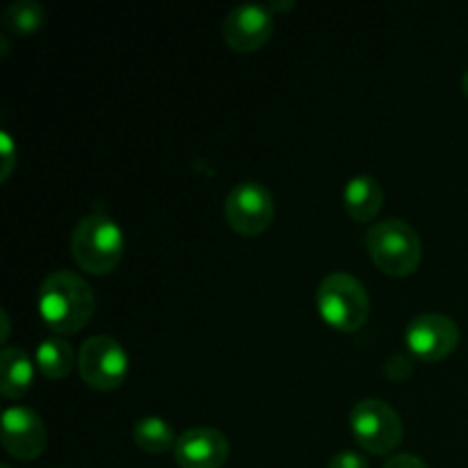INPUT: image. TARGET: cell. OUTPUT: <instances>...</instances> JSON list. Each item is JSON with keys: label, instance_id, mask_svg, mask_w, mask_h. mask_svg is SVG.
Returning <instances> with one entry per match:
<instances>
[{"label": "cell", "instance_id": "cell-18", "mask_svg": "<svg viewBox=\"0 0 468 468\" xmlns=\"http://www.w3.org/2000/svg\"><path fill=\"white\" fill-rule=\"evenodd\" d=\"M327 468H368V462H366V457L359 455V452L343 451L332 457Z\"/></svg>", "mask_w": 468, "mask_h": 468}, {"label": "cell", "instance_id": "cell-11", "mask_svg": "<svg viewBox=\"0 0 468 468\" xmlns=\"http://www.w3.org/2000/svg\"><path fill=\"white\" fill-rule=\"evenodd\" d=\"M174 455L181 468H222L229 460V441L219 430L192 428L178 437Z\"/></svg>", "mask_w": 468, "mask_h": 468}, {"label": "cell", "instance_id": "cell-3", "mask_svg": "<svg viewBox=\"0 0 468 468\" xmlns=\"http://www.w3.org/2000/svg\"><path fill=\"white\" fill-rule=\"evenodd\" d=\"M370 259L388 277H410L423 259V242L405 219H382L366 236Z\"/></svg>", "mask_w": 468, "mask_h": 468}, {"label": "cell", "instance_id": "cell-9", "mask_svg": "<svg viewBox=\"0 0 468 468\" xmlns=\"http://www.w3.org/2000/svg\"><path fill=\"white\" fill-rule=\"evenodd\" d=\"M274 32V16L265 5L242 3L227 14L222 23L224 41L238 53L263 48Z\"/></svg>", "mask_w": 468, "mask_h": 468}, {"label": "cell", "instance_id": "cell-19", "mask_svg": "<svg viewBox=\"0 0 468 468\" xmlns=\"http://www.w3.org/2000/svg\"><path fill=\"white\" fill-rule=\"evenodd\" d=\"M384 468H428V464H425L420 457L407 455V452H402V455L391 457V460L384 464Z\"/></svg>", "mask_w": 468, "mask_h": 468}, {"label": "cell", "instance_id": "cell-5", "mask_svg": "<svg viewBox=\"0 0 468 468\" xmlns=\"http://www.w3.org/2000/svg\"><path fill=\"white\" fill-rule=\"evenodd\" d=\"M350 430L356 443L370 455H388L402 441V420L388 402L366 398L350 411Z\"/></svg>", "mask_w": 468, "mask_h": 468}, {"label": "cell", "instance_id": "cell-21", "mask_svg": "<svg viewBox=\"0 0 468 468\" xmlns=\"http://www.w3.org/2000/svg\"><path fill=\"white\" fill-rule=\"evenodd\" d=\"M462 90H464V94L468 96V69H466L464 76H462Z\"/></svg>", "mask_w": 468, "mask_h": 468}, {"label": "cell", "instance_id": "cell-10", "mask_svg": "<svg viewBox=\"0 0 468 468\" xmlns=\"http://www.w3.org/2000/svg\"><path fill=\"white\" fill-rule=\"evenodd\" d=\"M3 448L18 462H32L44 452L46 428L27 407H9L3 414Z\"/></svg>", "mask_w": 468, "mask_h": 468}, {"label": "cell", "instance_id": "cell-2", "mask_svg": "<svg viewBox=\"0 0 468 468\" xmlns=\"http://www.w3.org/2000/svg\"><path fill=\"white\" fill-rule=\"evenodd\" d=\"M69 247L80 270L103 277L119 265L126 250V240H123L122 227L110 215L94 210L78 219Z\"/></svg>", "mask_w": 468, "mask_h": 468}, {"label": "cell", "instance_id": "cell-12", "mask_svg": "<svg viewBox=\"0 0 468 468\" xmlns=\"http://www.w3.org/2000/svg\"><path fill=\"white\" fill-rule=\"evenodd\" d=\"M384 204V187L378 178L368 176V174H359V176L350 178L347 186L343 187V206L346 213L350 215L355 222H370L378 218Z\"/></svg>", "mask_w": 468, "mask_h": 468}, {"label": "cell", "instance_id": "cell-13", "mask_svg": "<svg viewBox=\"0 0 468 468\" xmlns=\"http://www.w3.org/2000/svg\"><path fill=\"white\" fill-rule=\"evenodd\" d=\"M35 379V366L23 347L7 346L0 352V393L9 400L26 396Z\"/></svg>", "mask_w": 468, "mask_h": 468}, {"label": "cell", "instance_id": "cell-15", "mask_svg": "<svg viewBox=\"0 0 468 468\" xmlns=\"http://www.w3.org/2000/svg\"><path fill=\"white\" fill-rule=\"evenodd\" d=\"M37 368L48 379H64L73 370V347L62 338H46L37 347Z\"/></svg>", "mask_w": 468, "mask_h": 468}, {"label": "cell", "instance_id": "cell-16", "mask_svg": "<svg viewBox=\"0 0 468 468\" xmlns=\"http://www.w3.org/2000/svg\"><path fill=\"white\" fill-rule=\"evenodd\" d=\"M44 7L37 0H14L3 12L0 23L9 35L27 37L44 26Z\"/></svg>", "mask_w": 468, "mask_h": 468}, {"label": "cell", "instance_id": "cell-6", "mask_svg": "<svg viewBox=\"0 0 468 468\" xmlns=\"http://www.w3.org/2000/svg\"><path fill=\"white\" fill-rule=\"evenodd\" d=\"M126 350L110 336H91L78 352V370L87 387L96 391H114L128 378Z\"/></svg>", "mask_w": 468, "mask_h": 468}, {"label": "cell", "instance_id": "cell-7", "mask_svg": "<svg viewBox=\"0 0 468 468\" xmlns=\"http://www.w3.org/2000/svg\"><path fill=\"white\" fill-rule=\"evenodd\" d=\"M229 227L245 238L261 236L274 219V197L263 183L242 181L231 187L224 204Z\"/></svg>", "mask_w": 468, "mask_h": 468}, {"label": "cell", "instance_id": "cell-8", "mask_svg": "<svg viewBox=\"0 0 468 468\" xmlns=\"http://www.w3.org/2000/svg\"><path fill=\"white\" fill-rule=\"evenodd\" d=\"M405 343L420 361H441L460 346V327L443 314H420L407 324Z\"/></svg>", "mask_w": 468, "mask_h": 468}, {"label": "cell", "instance_id": "cell-22", "mask_svg": "<svg viewBox=\"0 0 468 468\" xmlns=\"http://www.w3.org/2000/svg\"><path fill=\"white\" fill-rule=\"evenodd\" d=\"M0 468H12V466H7V464H5V466H0Z\"/></svg>", "mask_w": 468, "mask_h": 468}, {"label": "cell", "instance_id": "cell-1", "mask_svg": "<svg viewBox=\"0 0 468 468\" xmlns=\"http://www.w3.org/2000/svg\"><path fill=\"white\" fill-rule=\"evenodd\" d=\"M37 306L50 332L76 334L94 315L96 297L85 279L71 270H55L41 282Z\"/></svg>", "mask_w": 468, "mask_h": 468}, {"label": "cell", "instance_id": "cell-4", "mask_svg": "<svg viewBox=\"0 0 468 468\" xmlns=\"http://www.w3.org/2000/svg\"><path fill=\"white\" fill-rule=\"evenodd\" d=\"M318 311L336 332L355 334L366 324L370 297L364 283L350 272H332L318 286Z\"/></svg>", "mask_w": 468, "mask_h": 468}, {"label": "cell", "instance_id": "cell-14", "mask_svg": "<svg viewBox=\"0 0 468 468\" xmlns=\"http://www.w3.org/2000/svg\"><path fill=\"white\" fill-rule=\"evenodd\" d=\"M133 439H135L137 448L149 455H163L169 448H176L178 439L174 437L172 425L160 416H144L133 428Z\"/></svg>", "mask_w": 468, "mask_h": 468}, {"label": "cell", "instance_id": "cell-20", "mask_svg": "<svg viewBox=\"0 0 468 468\" xmlns=\"http://www.w3.org/2000/svg\"><path fill=\"white\" fill-rule=\"evenodd\" d=\"M0 318H3V334H0V341H7V334H9V318H7V311H3L0 314Z\"/></svg>", "mask_w": 468, "mask_h": 468}, {"label": "cell", "instance_id": "cell-17", "mask_svg": "<svg viewBox=\"0 0 468 468\" xmlns=\"http://www.w3.org/2000/svg\"><path fill=\"white\" fill-rule=\"evenodd\" d=\"M0 155H3V165H0V181H7L12 176L14 167H16V144H14V137L7 131L0 133Z\"/></svg>", "mask_w": 468, "mask_h": 468}]
</instances>
